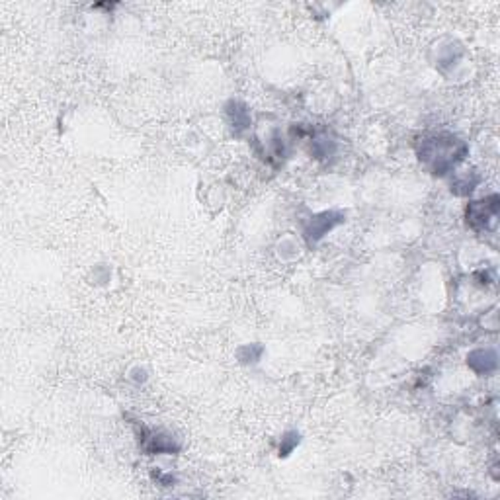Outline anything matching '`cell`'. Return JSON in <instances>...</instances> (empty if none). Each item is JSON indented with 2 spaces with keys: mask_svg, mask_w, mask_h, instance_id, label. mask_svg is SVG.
I'll use <instances>...</instances> for the list:
<instances>
[{
  "mask_svg": "<svg viewBox=\"0 0 500 500\" xmlns=\"http://www.w3.org/2000/svg\"><path fill=\"white\" fill-rule=\"evenodd\" d=\"M499 215V196H489V198L473 201L467 208V225L473 231L483 233V231H491Z\"/></svg>",
  "mask_w": 500,
  "mask_h": 500,
  "instance_id": "7a4b0ae2",
  "label": "cell"
},
{
  "mask_svg": "<svg viewBox=\"0 0 500 500\" xmlns=\"http://www.w3.org/2000/svg\"><path fill=\"white\" fill-rule=\"evenodd\" d=\"M299 444V436L297 434H287L285 438H282V445H280V455H287L293 452V448Z\"/></svg>",
  "mask_w": 500,
  "mask_h": 500,
  "instance_id": "52a82bcc",
  "label": "cell"
},
{
  "mask_svg": "<svg viewBox=\"0 0 500 500\" xmlns=\"http://www.w3.org/2000/svg\"><path fill=\"white\" fill-rule=\"evenodd\" d=\"M141 445L145 452L149 455H155V453H172L178 450V445L174 444V440L170 436L164 434H157V432H149V436L141 438Z\"/></svg>",
  "mask_w": 500,
  "mask_h": 500,
  "instance_id": "277c9868",
  "label": "cell"
},
{
  "mask_svg": "<svg viewBox=\"0 0 500 500\" xmlns=\"http://www.w3.org/2000/svg\"><path fill=\"white\" fill-rule=\"evenodd\" d=\"M338 223H342V213H336V211H327V213H321L317 217H313V221L307 227L305 235L307 238H313V241H319L321 236H324L332 227H336Z\"/></svg>",
  "mask_w": 500,
  "mask_h": 500,
  "instance_id": "3957f363",
  "label": "cell"
},
{
  "mask_svg": "<svg viewBox=\"0 0 500 500\" xmlns=\"http://www.w3.org/2000/svg\"><path fill=\"white\" fill-rule=\"evenodd\" d=\"M467 155V145L452 133L424 137L418 147V157L438 176L453 170Z\"/></svg>",
  "mask_w": 500,
  "mask_h": 500,
  "instance_id": "6da1fadb",
  "label": "cell"
},
{
  "mask_svg": "<svg viewBox=\"0 0 500 500\" xmlns=\"http://www.w3.org/2000/svg\"><path fill=\"white\" fill-rule=\"evenodd\" d=\"M467 364L475 373H491L492 369H497V354L492 350H475L467 356Z\"/></svg>",
  "mask_w": 500,
  "mask_h": 500,
  "instance_id": "5b68a950",
  "label": "cell"
},
{
  "mask_svg": "<svg viewBox=\"0 0 500 500\" xmlns=\"http://www.w3.org/2000/svg\"><path fill=\"white\" fill-rule=\"evenodd\" d=\"M229 115H231V122H233V127H236L238 131L246 129L250 125V115L246 112V108L238 102H231L229 106Z\"/></svg>",
  "mask_w": 500,
  "mask_h": 500,
  "instance_id": "8992f818",
  "label": "cell"
}]
</instances>
